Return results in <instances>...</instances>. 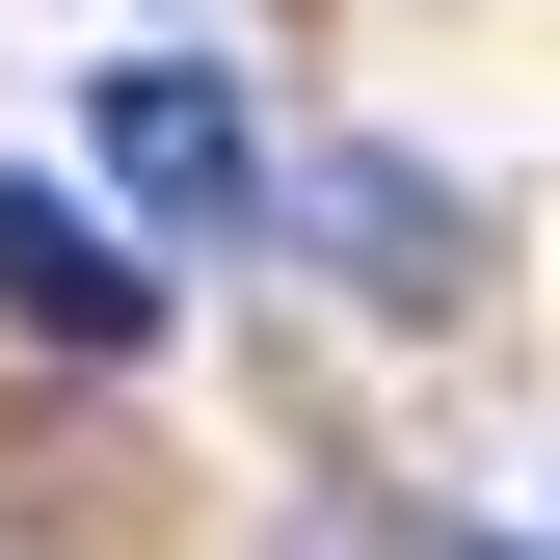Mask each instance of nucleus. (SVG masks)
<instances>
[{
	"label": "nucleus",
	"instance_id": "2",
	"mask_svg": "<svg viewBox=\"0 0 560 560\" xmlns=\"http://www.w3.org/2000/svg\"><path fill=\"white\" fill-rule=\"evenodd\" d=\"M0 320H27V347H81V374H133V347H161V267H133L81 187H27V161H0Z\"/></svg>",
	"mask_w": 560,
	"mask_h": 560
},
{
	"label": "nucleus",
	"instance_id": "3",
	"mask_svg": "<svg viewBox=\"0 0 560 560\" xmlns=\"http://www.w3.org/2000/svg\"><path fill=\"white\" fill-rule=\"evenodd\" d=\"M320 241H347L374 320H454V267H480V214H454L428 161H320Z\"/></svg>",
	"mask_w": 560,
	"mask_h": 560
},
{
	"label": "nucleus",
	"instance_id": "1",
	"mask_svg": "<svg viewBox=\"0 0 560 560\" xmlns=\"http://www.w3.org/2000/svg\"><path fill=\"white\" fill-rule=\"evenodd\" d=\"M107 187H133L161 241H241V214H267V133H241L214 54H133V81H107Z\"/></svg>",
	"mask_w": 560,
	"mask_h": 560
}]
</instances>
